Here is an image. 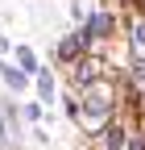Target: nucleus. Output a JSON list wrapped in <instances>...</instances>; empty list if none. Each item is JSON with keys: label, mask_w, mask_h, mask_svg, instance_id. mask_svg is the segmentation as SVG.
<instances>
[{"label": "nucleus", "mask_w": 145, "mask_h": 150, "mask_svg": "<svg viewBox=\"0 0 145 150\" xmlns=\"http://www.w3.org/2000/svg\"><path fill=\"white\" fill-rule=\"evenodd\" d=\"M108 29H112V17L100 13V17H91V21H87V29H83L79 38H83V42H91V38H100V33H108Z\"/></svg>", "instance_id": "obj_1"}, {"label": "nucleus", "mask_w": 145, "mask_h": 150, "mask_svg": "<svg viewBox=\"0 0 145 150\" xmlns=\"http://www.w3.org/2000/svg\"><path fill=\"white\" fill-rule=\"evenodd\" d=\"M79 46H83V38H66V42L58 46V59H70V54H75Z\"/></svg>", "instance_id": "obj_2"}, {"label": "nucleus", "mask_w": 145, "mask_h": 150, "mask_svg": "<svg viewBox=\"0 0 145 150\" xmlns=\"http://www.w3.org/2000/svg\"><path fill=\"white\" fill-rule=\"evenodd\" d=\"M17 59H21L25 71H38V59H33V50H17Z\"/></svg>", "instance_id": "obj_3"}, {"label": "nucleus", "mask_w": 145, "mask_h": 150, "mask_svg": "<svg viewBox=\"0 0 145 150\" xmlns=\"http://www.w3.org/2000/svg\"><path fill=\"white\" fill-rule=\"evenodd\" d=\"M108 146H112V150H120V146H124V134H120V129H116V125H112V129H108Z\"/></svg>", "instance_id": "obj_4"}, {"label": "nucleus", "mask_w": 145, "mask_h": 150, "mask_svg": "<svg viewBox=\"0 0 145 150\" xmlns=\"http://www.w3.org/2000/svg\"><path fill=\"white\" fill-rule=\"evenodd\" d=\"M4 79H8L13 88H21V83H25V75H21V71H13V67H4Z\"/></svg>", "instance_id": "obj_5"}, {"label": "nucleus", "mask_w": 145, "mask_h": 150, "mask_svg": "<svg viewBox=\"0 0 145 150\" xmlns=\"http://www.w3.org/2000/svg\"><path fill=\"white\" fill-rule=\"evenodd\" d=\"M133 38H137V46H145V21L137 25V33H133Z\"/></svg>", "instance_id": "obj_6"}]
</instances>
